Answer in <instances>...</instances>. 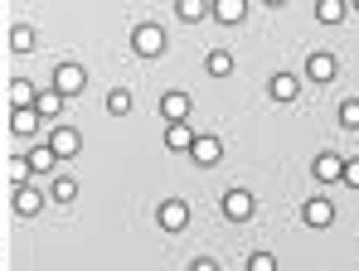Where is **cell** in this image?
Instances as JSON below:
<instances>
[{"label": "cell", "mask_w": 359, "mask_h": 271, "mask_svg": "<svg viewBox=\"0 0 359 271\" xmlns=\"http://www.w3.org/2000/svg\"><path fill=\"white\" fill-rule=\"evenodd\" d=\"M131 49L141 58H161L165 54V29H161V25H136V29H131Z\"/></svg>", "instance_id": "obj_1"}, {"label": "cell", "mask_w": 359, "mask_h": 271, "mask_svg": "<svg viewBox=\"0 0 359 271\" xmlns=\"http://www.w3.org/2000/svg\"><path fill=\"white\" fill-rule=\"evenodd\" d=\"M54 88H59L63 97H78V92L88 88V68H83V63H59V68H54Z\"/></svg>", "instance_id": "obj_2"}, {"label": "cell", "mask_w": 359, "mask_h": 271, "mask_svg": "<svg viewBox=\"0 0 359 271\" xmlns=\"http://www.w3.org/2000/svg\"><path fill=\"white\" fill-rule=\"evenodd\" d=\"M44 146H49L59 160H73V155L83 151V136H78L73 126H59V131H49V141H44Z\"/></svg>", "instance_id": "obj_3"}, {"label": "cell", "mask_w": 359, "mask_h": 271, "mask_svg": "<svg viewBox=\"0 0 359 271\" xmlns=\"http://www.w3.org/2000/svg\"><path fill=\"white\" fill-rule=\"evenodd\" d=\"M189 160H194V165H219V160H224V141H219V136H194Z\"/></svg>", "instance_id": "obj_4"}, {"label": "cell", "mask_w": 359, "mask_h": 271, "mask_svg": "<svg viewBox=\"0 0 359 271\" xmlns=\"http://www.w3.org/2000/svg\"><path fill=\"white\" fill-rule=\"evenodd\" d=\"M156 218H161L165 232H180V228L189 223V204H184V199H165V204L156 209Z\"/></svg>", "instance_id": "obj_5"}, {"label": "cell", "mask_w": 359, "mask_h": 271, "mask_svg": "<svg viewBox=\"0 0 359 271\" xmlns=\"http://www.w3.org/2000/svg\"><path fill=\"white\" fill-rule=\"evenodd\" d=\"M209 15H214L219 25H243V15H248V0H209Z\"/></svg>", "instance_id": "obj_6"}, {"label": "cell", "mask_w": 359, "mask_h": 271, "mask_svg": "<svg viewBox=\"0 0 359 271\" xmlns=\"http://www.w3.org/2000/svg\"><path fill=\"white\" fill-rule=\"evenodd\" d=\"M189 107H194L189 92H165V97H161V116H165V121H184Z\"/></svg>", "instance_id": "obj_7"}, {"label": "cell", "mask_w": 359, "mask_h": 271, "mask_svg": "<svg viewBox=\"0 0 359 271\" xmlns=\"http://www.w3.org/2000/svg\"><path fill=\"white\" fill-rule=\"evenodd\" d=\"M224 214L233 218V223L252 218V194H248V189H229V194H224Z\"/></svg>", "instance_id": "obj_8"}, {"label": "cell", "mask_w": 359, "mask_h": 271, "mask_svg": "<svg viewBox=\"0 0 359 271\" xmlns=\"http://www.w3.org/2000/svg\"><path fill=\"white\" fill-rule=\"evenodd\" d=\"M335 68H340L335 54H311V58H306V78H311V83H330Z\"/></svg>", "instance_id": "obj_9"}, {"label": "cell", "mask_w": 359, "mask_h": 271, "mask_svg": "<svg viewBox=\"0 0 359 271\" xmlns=\"http://www.w3.org/2000/svg\"><path fill=\"white\" fill-rule=\"evenodd\" d=\"M15 214H25V218L44 214V194H39V189H29V184H20V189H15Z\"/></svg>", "instance_id": "obj_10"}, {"label": "cell", "mask_w": 359, "mask_h": 271, "mask_svg": "<svg viewBox=\"0 0 359 271\" xmlns=\"http://www.w3.org/2000/svg\"><path fill=\"white\" fill-rule=\"evenodd\" d=\"M311 174L330 184V179H340V174H345V160H340L335 151H325V155H316V165H311Z\"/></svg>", "instance_id": "obj_11"}, {"label": "cell", "mask_w": 359, "mask_h": 271, "mask_svg": "<svg viewBox=\"0 0 359 271\" xmlns=\"http://www.w3.org/2000/svg\"><path fill=\"white\" fill-rule=\"evenodd\" d=\"M301 218H306L311 228H330V223H335V209H330L325 199H311V204L301 209Z\"/></svg>", "instance_id": "obj_12"}, {"label": "cell", "mask_w": 359, "mask_h": 271, "mask_svg": "<svg viewBox=\"0 0 359 271\" xmlns=\"http://www.w3.org/2000/svg\"><path fill=\"white\" fill-rule=\"evenodd\" d=\"M165 146L180 151V155H189V146H194V131L184 126V121H170V131H165Z\"/></svg>", "instance_id": "obj_13"}, {"label": "cell", "mask_w": 359, "mask_h": 271, "mask_svg": "<svg viewBox=\"0 0 359 271\" xmlns=\"http://www.w3.org/2000/svg\"><path fill=\"white\" fill-rule=\"evenodd\" d=\"M49 199H54V204H73V199H78V179H73V174H54Z\"/></svg>", "instance_id": "obj_14"}, {"label": "cell", "mask_w": 359, "mask_h": 271, "mask_svg": "<svg viewBox=\"0 0 359 271\" xmlns=\"http://www.w3.org/2000/svg\"><path fill=\"white\" fill-rule=\"evenodd\" d=\"M10 126H15V136H34V131H39V111L34 107H15Z\"/></svg>", "instance_id": "obj_15"}, {"label": "cell", "mask_w": 359, "mask_h": 271, "mask_svg": "<svg viewBox=\"0 0 359 271\" xmlns=\"http://www.w3.org/2000/svg\"><path fill=\"white\" fill-rule=\"evenodd\" d=\"M267 92H272L277 102H292V97H297V78H292V73H272Z\"/></svg>", "instance_id": "obj_16"}, {"label": "cell", "mask_w": 359, "mask_h": 271, "mask_svg": "<svg viewBox=\"0 0 359 271\" xmlns=\"http://www.w3.org/2000/svg\"><path fill=\"white\" fill-rule=\"evenodd\" d=\"M63 102H68V97H63L59 88H49V92H39V97H34V111H39V116H59Z\"/></svg>", "instance_id": "obj_17"}, {"label": "cell", "mask_w": 359, "mask_h": 271, "mask_svg": "<svg viewBox=\"0 0 359 271\" xmlns=\"http://www.w3.org/2000/svg\"><path fill=\"white\" fill-rule=\"evenodd\" d=\"M175 15L184 25H199V20L209 15V0H175Z\"/></svg>", "instance_id": "obj_18"}, {"label": "cell", "mask_w": 359, "mask_h": 271, "mask_svg": "<svg viewBox=\"0 0 359 271\" xmlns=\"http://www.w3.org/2000/svg\"><path fill=\"white\" fill-rule=\"evenodd\" d=\"M10 49H15V54H29V49H34V25L20 20V25L10 29Z\"/></svg>", "instance_id": "obj_19"}, {"label": "cell", "mask_w": 359, "mask_h": 271, "mask_svg": "<svg viewBox=\"0 0 359 271\" xmlns=\"http://www.w3.org/2000/svg\"><path fill=\"white\" fill-rule=\"evenodd\" d=\"M34 97H39V92H34L29 78H15V83H10V102H15V107H34Z\"/></svg>", "instance_id": "obj_20"}, {"label": "cell", "mask_w": 359, "mask_h": 271, "mask_svg": "<svg viewBox=\"0 0 359 271\" xmlns=\"http://www.w3.org/2000/svg\"><path fill=\"white\" fill-rule=\"evenodd\" d=\"M204 68H209V78H229V73H233V54H229V49H214Z\"/></svg>", "instance_id": "obj_21"}, {"label": "cell", "mask_w": 359, "mask_h": 271, "mask_svg": "<svg viewBox=\"0 0 359 271\" xmlns=\"http://www.w3.org/2000/svg\"><path fill=\"white\" fill-rule=\"evenodd\" d=\"M25 160H29V169H39V174H49V169H54V165H59V155H54V151H49V146H34V151H29V155H25Z\"/></svg>", "instance_id": "obj_22"}, {"label": "cell", "mask_w": 359, "mask_h": 271, "mask_svg": "<svg viewBox=\"0 0 359 271\" xmlns=\"http://www.w3.org/2000/svg\"><path fill=\"white\" fill-rule=\"evenodd\" d=\"M316 20H320V25H340V20H345V0H320V5H316Z\"/></svg>", "instance_id": "obj_23"}, {"label": "cell", "mask_w": 359, "mask_h": 271, "mask_svg": "<svg viewBox=\"0 0 359 271\" xmlns=\"http://www.w3.org/2000/svg\"><path fill=\"white\" fill-rule=\"evenodd\" d=\"M107 111H112V116H126V111H131V92H126V88H112V92H107Z\"/></svg>", "instance_id": "obj_24"}, {"label": "cell", "mask_w": 359, "mask_h": 271, "mask_svg": "<svg viewBox=\"0 0 359 271\" xmlns=\"http://www.w3.org/2000/svg\"><path fill=\"white\" fill-rule=\"evenodd\" d=\"M248 271H277V257L272 252H252L248 257Z\"/></svg>", "instance_id": "obj_25"}, {"label": "cell", "mask_w": 359, "mask_h": 271, "mask_svg": "<svg viewBox=\"0 0 359 271\" xmlns=\"http://www.w3.org/2000/svg\"><path fill=\"white\" fill-rule=\"evenodd\" d=\"M340 126H359V102H345L340 107Z\"/></svg>", "instance_id": "obj_26"}, {"label": "cell", "mask_w": 359, "mask_h": 271, "mask_svg": "<svg viewBox=\"0 0 359 271\" xmlns=\"http://www.w3.org/2000/svg\"><path fill=\"white\" fill-rule=\"evenodd\" d=\"M350 189H359V160H345V174H340Z\"/></svg>", "instance_id": "obj_27"}, {"label": "cell", "mask_w": 359, "mask_h": 271, "mask_svg": "<svg viewBox=\"0 0 359 271\" xmlns=\"http://www.w3.org/2000/svg\"><path fill=\"white\" fill-rule=\"evenodd\" d=\"M189 271H219V262H214V257H194V262H189Z\"/></svg>", "instance_id": "obj_28"}, {"label": "cell", "mask_w": 359, "mask_h": 271, "mask_svg": "<svg viewBox=\"0 0 359 271\" xmlns=\"http://www.w3.org/2000/svg\"><path fill=\"white\" fill-rule=\"evenodd\" d=\"M10 169H15V184H25V179H29V160H15Z\"/></svg>", "instance_id": "obj_29"}, {"label": "cell", "mask_w": 359, "mask_h": 271, "mask_svg": "<svg viewBox=\"0 0 359 271\" xmlns=\"http://www.w3.org/2000/svg\"><path fill=\"white\" fill-rule=\"evenodd\" d=\"M262 5H287V0H262Z\"/></svg>", "instance_id": "obj_30"}, {"label": "cell", "mask_w": 359, "mask_h": 271, "mask_svg": "<svg viewBox=\"0 0 359 271\" xmlns=\"http://www.w3.org/2000/svg\"><path fill=\"white\" fill-rule=\"evenodd\" d=\"M355 10H359V0H355Z\"/></svg>", "instance_id": "obj_31"}]
</instances>
